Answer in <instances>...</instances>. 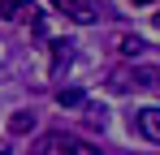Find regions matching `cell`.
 Returning <instances> with one entry per match:
<instances>
[{
	"instance_id": "obj_2",
	"label": "cell",
	"mask_w": 160,
	"mask_h": 155,
	"mask_svg": "<svg viewBox=\"0 0 160 155\" xmlns=\"http://www.w3.org/2000/svg\"><path fill=\"white\" fill-rule=\"evenodd\" d=\"M112 91H130V86H160V65H121L108 78Z\"/></svg>"
},
{
	"instance_id": "obj_4",
	"label": "cell",
	"mask_w": 160,
	"mask_h": 155,
	"mask_svg": "<svg viewBox=\"0 0 160 155\" xmlns=\"http://www.w3.org/2000/svg\"><path fill=\"white\" fill-rule=\"evenodd\" d=\"M134 121H138V134H143V138L160 142V108H143Z\"/></svg>"
},
{
	"instance_id": "obj_7",
	"label": "cell",
	"mask_w": 160,
	"mask_h": 155,
	"mask_svg": "<svg viewBox=\"0 0 160 155\" xmlns=\"http://www.w3.org/2000/svg\"><path fill=\"white\" fill-rule=\"evenodd\" d=\"M9 129H13V134H30V129H35V116H30V112H13V116H9Z\"/></svg>"
},
{
	"instance_id": "obj_9",
	"label": "cell",
	"mask_w": 160,
	"mask_h": 155,
	"mask_svg": "<svg viewBox=\"0 0 160 155\" xmlns=\"http://www.w3.org/2000/svg\"><path fill=\"white\" fill-rule=\"evenodd\" d=\"M69 48H74V43H65V39H56V43H52V69L61 65V60H69Z\"/></svg>"
},
{
	"instance_id": "obj_6",
	"label": "cell",
	"mask_w": 160,
	"mask_h": 155,
	"mask_svg": "<svg viewBox=\"0 0 160 155\" xmlns=\"http://www.w3.org/2000/svg\"><path fill=\"white\" fill-rule=\"evenodd\" d=\"M26 9H30L26 0H0V17H4V22H13V17H22Z\"/></svg>"
},
{
	"instance_id": "obj_1",
	"label": "cell",
	"mask_w": 160,
	"mask_h": 155,
	"mask_svg": "<svg viewBox=\"0 0 160 155\" xmlns=\"http://www.w3.org/2000/svg\"><path fill=\"white\" fill-rule=\"evenodd\" d=\"M35 155H104V151H95L91 142H82V138L65 134V129H52V134H43L35 142Z\"/></svg>"
},
{
	"instance_id": "obj_8",
	"label": "cell",
	"mask_w": 160,
	"mask_h": 155,
	"mask_svg": "<svg viewBox=\"0 0 160 155\" xmlns=\"http://www.w3.org/2000/svg\"><path fill=\"white\" fill-rule=\"evenodd\" d=\"M117 48L126 52V56H138V52L147 48V43H143V39H130V35H121V39H117Z\"/></svg>"
},
{
	"instance_id": "obj_10",
	"label": "cell",
	"mask_w": 160,
	"mask_h": 155,
	"mask_svg": "<svg viewBox=\"0 0 160 155\" xmlns=\"http://www.w3.org/2000/svg\"><path fill=\"white\" fill-rule=\"evenodd\" d=\"M130 4H156V0H130Z\"/></svg>"
},
{
	"instance_id": "obj_5",
	"label": "cell",
	"mask_w": 160,
	"mask_h": 155,
	"mask_svg": "<svg viewBox=\"0 0 160 155\" xmlns=\"http://www.w3.org/2000/svg\"><path fill=\"white\" fill-rule=\"evenodd\" d=\"M56 103H61V108H82V91L78 86H61V91H56Z\"/></svg>"
},
{
	"instance_id": "obj_11",
	"label": "cell",
	"mask_w": 160,
	"mask_h": 155,
	"mask_svg": "<svg viewBox=\"0 0 160 155\" xmlns=\"http://www.w3.org/2000/svg\"><path fill=\"white\" fill-rule=\"evenodd\" d=\"M156 26H160V13H156Z\"/></svg>"
},
{
	"instance_id": "obj_3",
	"label": "cell",
	"mask_w": 160,
	"mask_h": 155,
	"mask_svg": "<svg viewBox=\"0 0 160 155\" xmlns=\"http://www.w3.org/2000/svg\"><path fill=\"white\" fill-rule=\"evenodd\" d=\"M56 9L65 13V17H74V22H95V13H100V0H52Z\"/></svg>"
}]
</instances>
